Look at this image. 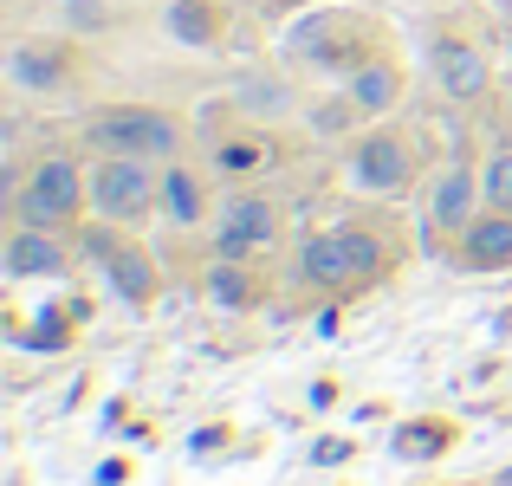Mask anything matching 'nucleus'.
Wrapping results in <instances>:
<instances>
[{
	"label": "nucleus",
	"instance_id": "a211bd4d",
	"mask_svg": "<svg viewBox=\"0 0 512 486\" xmlns=\"http://www.w3.org/2000/svg\"><path fill=\"white\" fill-rule=\"evenodd\" d=\"M260 156H266V150H253V143H234V150H227L221 162H227V169H253Z\"/></svg>",
	"mask_w": 512,
	"mask_h": 486
},
{
	"label": "nucleus",
	"instance_id": "6e6552de",
	"mask_svg": "<svg viewBox=\"0 0 512 486\" xmlns=\"http://www.w3.org/2000/svg\"><path fill=\"white\" fill-rule=\"evenodd\" d=\"M7 273H13V279H59V273H65L59 234H52V227H26V221H20V234L7 240Z\"/></svg>",
	"mask_w": 512,
	"mask_h": 486
},
{
	"label": "nucleus",
	"instance_id": "39448f33",
	"mask_svg": "<svg viewBox=\"0 0 512 486\" xmlns=\"http://www.w3.org/2000/svg\"><path fill=\"white\" fill-rule=\"evenodd\" d=\"M279 214L266 195H234L221 208V227H214V260H253L260 247H273Z\"/></svg>",
	"mask_w": 512,
	"mask_h": 486
},
{
	"label": "nucleus",
	"instance_id": "f257e3e1",
	"mask_svg": "<svg viewBox=\"0 0 512 486\" xmlns=\"http://www.w3.org/2000/svg\"><path fill=\"white\" fill-rule=\"evenodd\" d=\"M85 143L98 156H175L182 150V124L169 111H150V104H117V111H98L85 124Z\"/></svg>",
	"mask_w": 512,
	"mask_h": 486
},
{
	"label": "nucleus",
	"instance_id": "dca6fc26",
	"mask_svg": "<svg viewBox=\"0 0 512 486\" xmlns=\"http://www.w3.org/2000/svg\"><path fill=\"white\" fill-rule=\"evenodd\" d=\"M480 188H487V208H506V214H512V150H500V156L487 162Z\"/></svg>",
	"mask_w": 512,
	"mask_h": 486
},
{
	"label": "nucleus",
	"instance_id": "20e7f679",
	"mask_svg": "<svg viewBox=\"0 0 512 486\" xmlns=\"http://www.w3.org/2000/svg\"><path fill=\"white\" fill-rule=\"evenodd\" d=\"M376 266H383V247H376V234H357V227L318 234V240H305V253H299V279L305 286H331V292L370 279Z\"/></svg>",
	"mask_w": 512,
	"mask_h": 486
},
{
	"label": "nucleus",
	"instance_id": "423d86ee",
	"mask_svg": "<svg viewBox=\"0 0 512 486\" xmlns=\"http://www.w3.org/2000/svg\"><path fill=\"white\" fill-rule=\"evenodd\" d=\"M350 175H357V188H376V195L402 188L409 182V143H402L396 130H370V137L350 150Z\"/></svg>",
	"mask_w": 512,
	"mask_h": 486
},
{
	"label": "nucleus",
	"instance_id": "1a4fd4ad",
	"mask_svg": "<svg viewBox=\"0 0 512 486\" xmlns=\"http://www.w3.org/2000/svg\"><path fill=\"white\" fill-rule=\"evenodd\" d=\"M461 266H474V273H500V266H512V214L506 208L480 214V221L461 234Z\"/></svg>",
	"mask_w": 512,
	"mask_h": 486
},
{
	"label": "nucleus",
	"instance_id": "4468645a",
	"mask_svg": "<svg viewBox=\"0 0 512 486\" xmlns=\"http://www.w3.org/2000/svg\"><path fill=\"white\" fill-rule=\"evenodd\" d=\"M13 72H20L33 91H52V85L65 78V59H59L52 46H20V52H13Z\"/></svg>",
	"mask_w": 512,
	"mask_h": 486
},
{
	"label": "nucleus",
	"instance_id": "ddd939ff",
	"mask_svg": "<svg viewBox=\"0 0 512 486\" xmlns=\"http://www.w3.org/2000/svg\"><path fill=\"white\" fill-rule=\"evenodd\" d=\"M163 214L175 227H195L201 214H208V201H201V182L188 169H163Z\"/></svg>",
	"mask_w": 512,
	"mask_h": 486
},
{
	"label": "nucleus",
	"instance_id": "2eb2a0df",
	"mask_svg": "<svg viewBox=\"0 0 512 486\" xmlns=\"http://www.w3.org/2000/svg\"><path fill=\"white\" fill-rule=\"evenodd\" d=\"M208 299H221V305H247V279H240V260H214V273H208Z\"/></svg>",
	"mask_w": 512,
	"mask_h": 486
},
{
	"label": "nucleus",
	"instance_id": "7ed1b4c3",
	"mask_svg": "<svg viewBox=\"0 0 512 486\" xmlns=\"http://www.w3.org/2000/svg\"><path fill=\"white\" fill-rule=\"evenodd\" d=\"M85 201H91V182L78 175V162L72 156H46L33 175H26V188H20V221L59 234L65 221H78Z\"/></svg>",
	"mask_w": 512,
	"mask_h": 486
},
{
	"label": "nucleus",
	"instance_id": "0eeeda50",
	"mask_svg": "<svg viewBox=\"0 0 512 486\" xmlns=\"http://www.w3.org/2000/svg\"><path fill=\"white\" fill-rule=\"evenodd\" d=\"M480 195H487V188H480V175L467 169V162H454V169L435 182V201H428V214H435V227H448V234H467V227L480 221V214H474Z\"/></svg>",
	"mask_w": 512,
	"mask_h": 486
},
{
	"label": "nucleus",
	"instance_id": "f03ea898",
	"mask_svg": "<svg viewBox=\"0 0 512 486\" xmlns=\"http://www.w3.org/2000/svg\"><path fill=\"white\" fill-rule=\"evenodd\" d=\"M91 182V208L104 221H143V214L163 201V175L137 156H98V169L85 175Z\"/></svg>",
	"mask_w": 512,
	"mask_h": 486
},
{
	"label": "nucleus",
	"instance_id": "f3484780",
	"mask_svg": "<svg viewBox=\"0 0 512 486\" xmlns=\"http://www.w3.org/2000/svg\"><path fill=\"white\" fill-rule=\"evenodd\" d=\"M214 7H201V0H182V7H175V33H188V39H208L214 33Z\"/></svg>",
	"mask_w": 512,
	"mask_h": 486
},
{
	"label": "nucleus",
	"instance_id": "9b49d317",
	"mask_svg": "<svg viewBox=\"0 0 512 486\" xmlns=\"http://www.w3.org/2000/svg\"><path fill=\"white\" fill-rule=\"evenodd\" d=\"M104 273H111L117 299H130V305H150L156 299V260L143 247H124V240H117V247L104 253Z\"/></svg>",
	"mask_w": 512,
	"mask_h": 486
},
{
	"label": "nucleus",
	"instance_id": "9d476101",
	"mask_svg": "<svg viewBox=\"0 0 512 486\" xmlns=\"http://www.w3.org/2000/svg\"><path fill=\"white\" fill-rule=\"evenodd\" d=\"M435 72H441V91H448V98H480V91H487V59H480V46H467V39H441Z\"/></svg>",
	"mask_w": 512,
	"mask_h": 486
},
{
	"label": "nucleus",
	"instance_id": "f8f14e48",
	"mask_svg": "<svg viewBox=\"0 0 512 486\" xmlns=\"http://www.w3.org/2000/svg\"><path fill=\"white\" fill-rule=\"evenodd\" d=\"M396 91H402V72H396V65H383V59H363L357 72H350V104H357L363 117L389 111V104H396Z\"/></svg>",
	"mask_w": 512,
	"mask_h": 486
}]
</instances>
